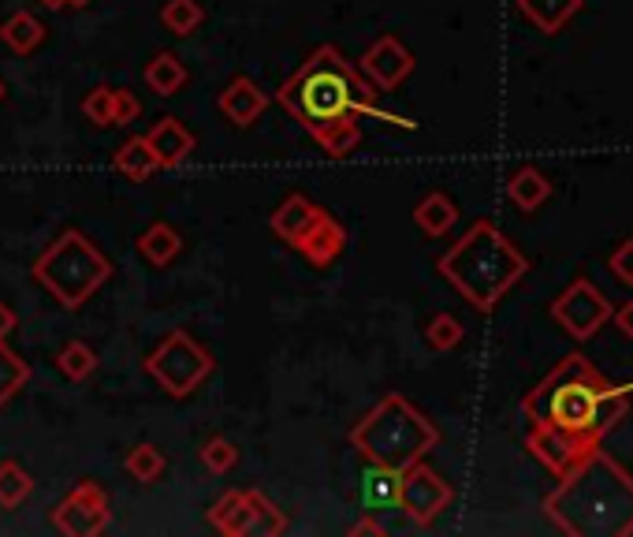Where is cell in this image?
<instances>
[{
	"label": "cell",
	"mask_w": 633,
	"mask_h": 537,
	"mask_svg": "<svg viewBox=\"0 0 633 537\" xmlns=\"http://www.w3.org/2000/svg\"><path fill=\"white\" fill-rule=\"evenodd\" d=\"M425 340L433 351H452L463 343V321L452 318V313H436V318L425 326Z\"/></svg>",
	"instance_id": "31"
},
{
	"label": "cell",
	"mask_w": 633,
	"mask_h": 537,
	"mask_svg": "<svg viewBox=\"0 0 633 537\" xmlns=\"http://www.w3.org/2000/svg\"><path fill=\"white\" fill-rule=\"evenodd\" d=\"M135 247H138V255L146 258L153 269H165V266H172V261L179 258L183 236L168 225V220H153V225L138 236Z\"/></svg>",
	"instance_id": "16"
},
{
	"label": "cell",
	"mask_w": 633,
	"mask_h": 537,
	"mask_svg": "<svg viewBox=\"0 0 633 537\" xmlns=\"http://www.w3.org/2000/svg\"><path fill=\"white\" fill-rule=\"evenodd\" d=\"M15 326H19V318H15V310L12 307H4V302H0V340H8L15 332Z\"/></svg>",
	"instance_id": "39"
},
{
	"label": "cell",
	"mask_w": 633,
	"mask_h": 537,
	"mask_svg": "<svg viewBox=\"0 0 633 537\" xmlns=\"http://www.w3.org/2000/svg\"><path fill=\"white\" fill-rule=\"evenodd\" d=\"M258 519V504H253V489H228L209 508V523L217 526L224 537H247Z\"/></svg>",
	"instance_id": "14"
},
{
	"label": "cell",
	"mask_w": 633,
	"mask_h": 537,
	"mask_svg": "<svg viewBox=\"0 0 633 537\" xmlns=\"http://www.w3.org/2000/svg\"><path fill=\"white\" fill-rule=\"evenodd\" d=\"M507 195H510V202H515V206L522 209V213H533V209H540L551 198V184H548V176L540 168L522 165L518 172H510Z\"/></svg>",
	"instance_id": "20"
},
{
	"label": "cell",
	"mask_w": 633,
	"mask_h": 537,
	"mask_svg": "<svg viewBox=\"0 0 633 537\" xmlns=\"http://www.w3.org/2000/svg\"><path fill=\"white\" fill-rule=\"evenodd\" d=\"M34 280L53 296L64 310H83L90 299L112 277V261L90 242L79 228H68L45 247V255L34 261Z\"/></svg>",
	"instance_id": "6"
},
{
	"label": "cell",
	"mask_w": 633,
	"mask_h": 537,
	"mask_svg": "<svg viewBox=\"0 0 633 537\" xmlns=\"http://www.w3.org/2000/svg\"><path fill=\"white\" fill-rule=\"evenodd\" d=\"M142 79H146V86L153 90L157 97H172V94H179L183 86H187V68H183V60L176 53H157L146 64V71H142Z\"/></svg>",
	"instance_id": "22"
},
{
	"label": "cell",
	"mask_w": 633,
	"mask_h": 537,
	"mask_svg": "<svg viewBox=\"0 0 633 537\" xmlns=\"http://www.w3.org/2000/svg\"><path fill=\"white\" fill-rule=\"evenodd\" d=\"M212 366H217V359L183 329H172L168 337L146 354V373L172 400H187L190 392L209 378Z\"/></svg>",
	"instance_id": "7"
},
{
	"label": "cell",
	"mask_w": 633,
	"mask_h": 537,
	"mask_svg": "<svg viewBox=\"0 0 633 537\" xmlns=\"http://www.w3.org/2000/svg\"><path fill=\"white\" fill-rule=\"evenodd\" d=\"M38 4H45V8H68V0H38Z\"/></svg>",
	"instance_id": "40"
},
{
	"label": "cell",
	"mask_w": 633,
	"mask_h": 537,
	"mask_svg": "<svg viewBox=\"0 0 633 537\" xmlns=\"http://www.w3.org/2000/svg\"><path fill=\"white\" fill-rule=\"evenodd\" d=\"M316 146L324 149L329 157L335 161H343V157H351L354 149H359V142H362V127H359V116H346V120H335L332 127H324V131H316L313 135Z\"/></svg>",
	"instance_id": "24"
},
{
	"label": "cell",
	"mask_w": 633,
	"mask_h": 537,
	"mask_svg": "<svg viewBox=\"0 0 633 537\" xmlns=\"http://www.w3.org/2000/svg\"><path fill=\"white\" fill-rule=\"evenodd\" d=\"M316 206L305 195H299V190H294V195H288L280 202V206L272 209V217H269V228H272V236L276 239H283L291 247L294 242V236H299L302 231V225L305 220H310V213H313Z\"/></svg>",
	"instance_id": "23"
},
{
	"label": "cell",
	"mask_w": 633,
	"mask_h": 537,
	"mask_svg": "<svg viewBox=\"0 0 633 537\" xmlns=\"http://www.w3.org/2000/svg\"><path fill=\"white\" fill-rule=\"evenodd\" d=\"M351 534H354V537H384L387 530L373 519V515H362V519L351 526Z\"/></svg>",
	"instance_id": "38"
},
{
	"label": "cell",
	"mask_w": 633,
	"mask_h": 537,
	"mask_svg": "<svg viewBox=\"0 0 633 537\" xmlns=\"http://www.w3.org/2000/svg\"><path fill=\"white\" fill-rule=\"evenodd\" d=\"M455 220H458V206L444 195V190H428V195L414 206V225L433 239L447 236V231L455 228Z\"/></svg>",
	"instance_id": "19"
},
{
	"label": "cell",
	"mask_w": 633,
	"mask_h": 537,
	"mask_svg": "<svg viewBox=\"0 0 633 537\" xmlns=\"http://www.w3.org/2000/svg\"><path fill=\"white\" fill-rule=\"evenodd\" d=\"M529 422V452L551 474H567L626 419L630 400L608 384L585 354H567L522 400Z\"/></svg>",
	"instance_id": "1"
},
{
	"label": "cell",
	"mask_w": 633,
	"mask_h": 537,
	"mask_svg": "<svg viewBox=\"0 0 633 537\" xmlns=\"http://www.w3.org/2000/svg\"><path fill=\"white\" fill-rule=\"evenodd\" d=\"M276 101L310 135H316V131L332 127L335 120L362 116L376 101V86L335 45H316L310 60L276 90Z\"/></svg>",
	"instance_id": "3"
},
{
	"label": "cell",
	"mask_w": 633,
	"mask_h": 537,
	"mask_svg": "<svg viewBox=\"0 0 633 537\" xmlns=\"http://www.w3.org/2000/svg\"><path fill=\"white\" fill-rule=\"evenodd\" d=\"M146 142L160 168H179L183 161L194 154V146H198V138H194L190 131L183 127V120H176V116H160L146 135Z\"/></svg>",
	"instance_id": "13"
},
{
	"label": "cell",
	"mask_w": 633,
	"mask_h": 537,
	"mask_svg": "<svg viewBox=\"0 0 633 537\" xmlns=\"http://www.w3.org/2000/svg\"><path fill=\"white\" fill-rule=\"evenodd\" d=\"M217 105H220V113L228 116L235 127H250L253 120H258L264 109H269V94H264V90L253 83V79L239 75V79H231V83H228V90L220 94Z\"/></svg>",
	"instance_id": "15"
},
{
	"label": "cell",
	"mask_w": 633,
	"mask_h": 537,
	"mask_svg": "<svg viewBox=\"0 0 633 537\" xmlns=\"http://www.w3.org/2000/svg\"><path fill=\"white\" fill-rule=\"evenodd\" d=\"M291 247L299 250V255L310 261V266L324 269V266H332V261L346 250V228L332 217L329 209L316 206L310 213V220L302 225V231L294 236Z\"/></svg>",
	"instance_id": "11"
},
{
	"label": "cell",
	"mask_w": 633,
	"mask_h": 537,
	"mask_svg": "<svg viewBox=\"0 0 633 537\" xmlns=\"http://www.w3.org/2000/svg\"><path fill=\"white\" fill-rule=\"evenodd\" d=\"M440 277L463 296L477 313H492L496 302L529 272V258L499 231L492 220H477L436 261Z\"/></svg>",
	"instance_id": "4"
},
{
	"label": "cell",
	"mask_w": 633,
	"mask_h": 537,
	"mask_svg": "<svg viewBox=\"0 0 633 537\" xmlns=\"http://www.w3.org/2000/svg\"><path fill=\"white\" fill-rule=\"evenodd\" d=\"M201 463H206V471L212 474H228L235 463H239V448H235L228 437H212L201 444Z\"/></svg>",
	"instance_id": "33"
},
{
	"label": "cell",
	"mask_w": 633,
	"mask_h": 537,
	"mask_svg": "<svg viewBox=\"0 0 633 537\" xmlns=\"http://www.w3.org/2000/svg\"><path fill=\"white\" fill-rule=\"evenodd\" d=\"M436 444H440L436 422H428L403 392H387V396L376 403L362 422H354V430H351V448L359 452L362 459H370L376 467L395 471V474H403L406 467L422 463Z\"/></svg>",
	"instance_id": "5"
},
{
	"label": "cell",
	"mask_w": 633,
	"mask_h": 537,
	"mask_svg": "<svg viewBox=\"0 0 633 537\" xmlns=\"http://www.w3.org/2000/svg\"><path fill=\"white\" fill-rule=\"evenodd\" d=\"M551 318L556 326L574 340H592L604 321H611V302L592 280L578 277L570 288L551 302Z\"/></svg>",
	"instance_id": "9"
},
{
	"label": "cell",
	"mask_w": 633,
	"mask_h": 537,
	"mask_svg": "<svg viewBox=\"0 0 633 537\" xmlns=\"http://www.w3.org/2000/svg\"><path fill=\"white\" fill-rule=\"evenodd\" d=\"M56 370L64 373L68 381H75V384H83L94 378V370H97V354L90 343L83 340H71L64 343V348L56 351Z\"/></svg>",
	"instance_id": "27"
},
{
	"label": "cell",
	"mask_w": 633,
	"mask_h": 537,
	"mask_svg": "<svg viewBox=\"0 0 633 537\" xmlns=\"http://www.w3.org/2000/svg\"><path fill=\"white\" fill-rule=\"evenodd\" d=\"M611 318H615V326H619L622 337H630V340H633V299H630V302H622L619 310H611Z\"/></svg>",
	"instance_id": "37"
},
{
	"label": "cell",
	"mask_w": 633,
	"mask_h": 537,
	"mask_svg": "<svg viewBox=\"0 0 633 537\" xmlns=\"http://www.w3.org/2000/svg\"><path fill=\"white\" fill-rule=\"evenodd\" d=\"M4 94H8V90H4V83H0V101H4Z\"/></svg>",
	"instance_id": "42"
},
{
	"label": "cell",
	"mask_w": 633,
	"mask_h": 537,
	"mask_svg": "<svg viewBox=\"0 0 633 537\" xmlns=\"http://www.w3.org/2000/svg\"><path fill=\"white\" fill-rule=\"evenodd\" d=\"M160 23H165L176 38H187L206 23V8H201L198 0H165V8H160Z\"/></svg>",
	"instance_id": "28"
},
{
	"label": "cell",
	"mask_w": 633,
	"mask_h": 537,
	"mask_svg": "<svg viewBox=\"0 0 633 537\" xmlns=\"http://www.w3.org/2000/svg\"><path fill=\"white\" fill-rule=\"evenodd\" d=\"M414 71V53L395 34H381L362 53V75L370 79L376 90H395L406 83Z\"/></svg>",
	"instance_id": "12"
},
{
	"label": "cell",
	"mask_w": 633,
	"mask_h": 537,
	"mask_svg": "<svg viewBox=\"0 0 633 537\" xmlns=\"http://www.w3.org/2000/svg\"><path fill=\"white\" fill-rule=\"evenodd\" d=\"M45 34H49V30L34 12H12L4 23H0V42H4L19 56H30L34 49H42Z\"/></svg>",
	"instance_id": "17"
},
{
	"label": "cell",
	"mask_w": 633,
	"mask_h": 537,
	"mask_svg": "<svg viewBox=\"0 0 633 537\" xmlns=\"http://www.w3.org/2000/svg\"><path fill=\"white\" fill-rule=\"evenodd\" d=\"M112 168H116L120 176H127L131 184H146L153 172H160V165H157V157H153L146 135L127 138L124 146L116 149V157H112Z\"/></svg>",
	"instance_id": "21"
},
{
	"label": "cell",
	"mask_w": 633,
	"mask_h": 537,
	"mask_svg": "<svg viewBox=\"0 0 633 537\" xmlns=\"http://www.w3.org/2000/svg\"><path fill=\"white\" fill-rule=\"evenodd\" d=\"M253 504H258V519H253V530H250L253 537H280V534H288V519H283V512L276 508L269 496L253 489Z\"/></svg>",
	"instance_id": "32"
},
{
	"label": "cell",
	"mask_w": 633,
	"mask_h": 537,
	"mask_svg": "<svg viewBox=\"0 0 633 537\" xmlns=\"http://www.w3.org/2000/svg\"><path fill=\"white\" fill-rule=\"evenodd\" d=\"M608 269L615 272L622 283H630V288H633V239H622L619 247L611 250Z\"/></svg>",
	"instance_id": "36"
},
{
	"label": "cell",
	"mask_w": 633,
	"mask_h": 537,
	"mask_svg": "<svg viewBox=\"0 0 633 537\" xmlns=\"http://www.w3.org/2000/svg\"><path fill=\"white\" fill-rule=\"evenodd\" d=\"M142 116V101L138 94H131V90H112V127H127V124H135V120Z\"/></svg>",
	"instance_id": "35"
},
{
	"label": "cell",
	"mask_w": 633,
	"mask_h": 537,
	"mask_svg": "<svg viewBox=\"0 0 633 537\" xmlns=\"http://www.w3.org/2000/svg\"><path fill=\"white\" fill-rule=\"evenodd\" d=\"M108 519H112V512H108V496L105 489H101L97 482H90L83 478L71 489L64 500L56 504V512H53V526L60 534H68V537H97V534H105L108 530Z\"/></svg>",
	"instance_id": "10"
},
{
	"label": "cell",
	"mask_w": 633,
	"mask_h": 537,
	"mask_svg": "<svg viewBox=\"0 0 633 537\" xmlns=\"http://www.w3.org/2000/svg\"><path fill=\"white\" fill-rule=\"evenodd\" d=\"M395 496H399V474L370 463V471L362 474V500H365V508H373V512L376 508H392Z\"/></svg>",
	"instance_id": "25"
},
{
	"label": "cell",
	"mask_w": 633,
	"mask_h": 537,
	"mask_svg": "<svg viewBox=\"0 0 633 537\" xmlns=\"http://www.w3.org/2000/svg\"><path fill=\"white\" fill-rule=\"evenodd\" d=\"M27 381H30V362L19 359V354L8 348V340H0V407H4Z\"/></svg>",
	"instance_id": "30"
},
{
	"label": "cell",
	"mask_w": 633,
	"mask_h": 537,
	"mask_svg": "<svg viewBox=\"0 0 633 537\" xmlns=\"http://www.w3.org/2000/svg\"><path fill=\"white\" fill-rule=\"evenodd\" d=\"M455 489L452 482H444L440 474L425 463H414L399 474V496H395V508H399L414 526H433L440 515L452 508Z\"/></svg>",
	"instance_id": "8"
},
{
	"label": "cell",
	"mask_w": 633,
	"mask_h": 537,
	"mask_svg": "<svg viewBox=\"0 0 633 537\" xmlns=\"http://www.w3.org/2000/svg\"><path fill=\"white\" fill-rule=\"evenodd\" d=\"M518 12H522L540 34H559V30L581 12V0H518Z\"/></svg>",
	"instance_id": "18"
},
{
	"label": "cell",
	"mask_w": 633,
	"mask_h": 537,
	"mask_svg": "<svg viewBox=\"0 0 633 537\" xmlns=\"http://www.w3.org/2000/svg\"><path fill=\"white\" fill-rule=\"evenodd\" d=\"M124 467L127 474L135 482L142 485H153V482H160L165 478V471H168V459H165V452L157 448V444H135V448L127 452V459H124Z\"/></svg>",
	"instance_id": "26"
},
{
	"label": "cell",
	"mask_w": 633,
	"mask_h": 537,
	"mask_svg": "<svg viewBox=\"0 0 633 537\" xmlns=\"http://www.w3.org/2000/svg\"><path fill=\"white\" fill-rule=\"evenodd\" d=\"M90 0H68V8H86Z\"/></svg>",
	"instance_id": "41"
},
{
	"label": "cell",
	"mask_w": 633,
	"mask_h": 537,
	"mask_svg": "<svg viewBox=\"0 0 633 537\" xmlns=\"http://www.w3.org/2000/svg\"><path fill=\"white\" fill-rule=\"evenodd\" d=\"M83 113L94 127H112V86H94L83 97Z\"/></svg>",
	"instance_id": "34"
},
{
	"label": "cell",
	"mask_w": 633,
	"mask_h": 537,
	"mask_svg": "<svg viewBox=\"0 0 633 537\" xmlns=\"http://www.w3.org/2000/svg\"><path fill=\"white\" fill-rule=\"evenodd\" d=\"M30 493H34V478H30L23 467H19L15 459L0 463V508H4V512L19 508Z\"/></svg>",
	"instance_id": "29"
},
{
	"label": "cell",
	"mask_w": 633,
	"mask_h": 537,
	"mask_svg": "<svg viewBox=\"0 0 633 537\" xmlns=\"http://www.w3.org/2000/svg\"><path fill=\"white\" fill-rule=\"evenodd\" d=\"M548 519L567 537H630L633 534V474L615 455L592 448L544 500Z\"/></svg>",
	"instance_id": "2"
}]
</instances>
